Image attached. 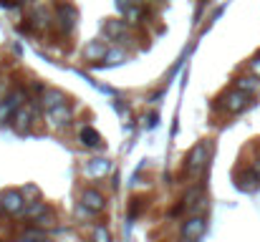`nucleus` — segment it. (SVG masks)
<instances>
[{
    "mask_svg": "<svg viewBox=\"0 0 260 242\" xmlns=\"http://www.w3.org/2000/svg\"><path fill=\"white\" fill-rule=\"evenodd\" d=\"M124 18H126V23H129V28H139L144 20H147V8L144 5H132L126 13H124Z\"/></svg>",
    "mask_w": 260,
    "mask_h": 242,
    "instance_id": "obj_17",
    "label": "nucleus"
},
{
    "mask_svg": "<svg viewBox=\"0 0 260 242\" xmlns=\"http://www.w3.org/2000/svg\"><path fill=\"white\" fill-rule=\"evenodd\" d=\"M23 194H25L28 202H30V199H41V189H38L36 184H25V187H23Z\"/></svg>",
    "mask_w": 260,
    "mask_h": 242,
    "instance_id": "obj_25",
    "label": "nucleus"
},
{
    "mask_svg": "<svg viewBox=\"0 0 260 242\" xmlns=\"http://www.w3.org/2000/svg\"><path fill=\"white\" fill-rule=\"evenodd\" d=\"M106 174H111V159H106V157H93L84 164L86 179H104Z\"/></svg>",
    "mask_w": 260,
    "mask_h": 242,
    "instance_id": "obj_11",
    "label": "nucleus"
},
{
    "mask_svg": "<svg viewBox=\"0 0 260 242\" xmlns=\"http://www.w3.org/2000/svg\"><path fill=\"white\" fill-rule=\"evenodd\" d=\"M104 61H106V66H121V63L129 61V51H124V48H109L106 56H104Z\"/></svg>",
    "mask_w": 260,
    "mask_h": 242,
    "instance_id": "obj_18",
    "label": "nucleus"
},
{
    "mask_svg": "<svg viewBox=\"0 0 260 242\" xmlns=\"http://www.w3.org/2000/svg\"><path fill=\"white\" fill-rule=\"evenodd\" d=\"M132 5H134V0H116V10H119L121 15H124V13H126Z\"/></svg>",
    "mask_w": 260,
    "mask_h": 242,
    "instance_id": "obj_27",
    "label": "nucleus"
},
{
    "mask_svg": "<svg viewBox=\"0 0 260 242\" xmlns=\"http://www.w3.org/2000/svg\"><path fill=\"white\" fill-rule=\"evenodd\" d=\"M101 30H104L106 41H116L119 43L129 33V23H126V18H106L101 23Z\"/></svg>",
    "mask_w": 260,
    "mask_h": 242,
    "instance_id": "obj_9",
    "label": "nucleus"
},
{
    "mask_svg": "<svg viewBox=\"0 0 260 242\" xmlns=\"http://www.w3.org/2000/svg\"><path fill=\"white\" fill-rule=\"evenodd\" d=\"M25 3H28V0H15V5H25Z\"/></svg>",
    "mask_w": 260,
    "mask_h": 242,
    "instance_id": "obj_30",
    "label": "nucleus"
},
{
    "mask_svg": "<svg viewBox=\"0 0 260 242\" xmlns=\"http://www.w3.org/2000/svg\"><path fill=\"white\" fill-rule=\"evenodd\" d=\"M207 232V217L202 215H189L182 220V227H179V237L182 240H202Z\"/></svg>",
    "mask_w": 260,
    "mask_h": 242,
    "instance_id": "obj_6",
    "label": "nucleus"
},
{
    "mask_svg": "<svg viewBox=\"0 0 260 242\" xmlns=\"http://www.w3.org/2000/svg\"><path fill=\"white\" fill-rule=\"evenodd\" d=\"M210 152H212V144H210V142L194 144L192 152L184 157L182 174L189 177V179H194V177H200V174H207V169H210Z\"/></svg>",
    "mask_w": 260,
    "mask_h": 242,
    "instance_id": "obj_1",
    "label": "nucleus"
},
{
    "mask_svg": "<svg viewBox=\"0 0 260 242\" xmlns=\"http://www.w3.org/2000/svg\"><path fill=\"white\" fill-rule=\"evenodd\" d=\"M114 109L119 111V116H121V119H129V103H124L119 96H114Z\"/></svg>",
    "mask_w": 260,
    "mask_h": 242,
    "instance_id": "obj_24",
    "label": "nucleus"
},
{
    "mask_svg": "<svg viewBox=\"0 0 260 242\" xmlns=\"http://www.w3.org/2000/svg\"><path fill=\"white\" fill-rule=\"evenodd\" d=\"M165 91H167V88H159V91H157V93H154V96L149 98V103H159V98L165 96Z\"/></svg>",
    "mask_w": 260,
    "mask_h": 242,
    "instance_id": "obj_29",
    "label": "nucleus"
},
{
    "mask_svg": "<svg viewBox=\"0 0 260 242\" xmlns=\"http://www.w3.org/2000/svg\"><path fill=\"white\" fill-rule=\"evenodd\" d=\"M210 3H212V0H210Z\"/></svg>",
    "mask_w": 260,
    "mask_h": 242,
    "instance_id": "obj_32",
    "label": "nucleus"
},
{
    "mask_svg": "<svg viewBox=\"0 0 260 242\" xmlns=\"http://www.w3.org/2000/svg\"><path fill=\"white\" fill-rule=\"evenodd\" d=\"M38 106H41V98H28V101L13 114L10 126H13L15 134H20V136H23V134H30V129H33V124H36Z\"/></svg>",
    "mask_w": 260,
    "mask_h": 242,
    "instance_id": "obj_2",
    "label": "nucleus"
},
{
    "mask_svg": "<svg viewBox=\"0 0 260 242\" xmlns=\"http://www.w3.org/2000/svg\"><path fill=\"white\" fill-rule=\"evenodd\" d=\"M81 202L86 204L88 210H93L96 215H101V212L109 207L106 194H104L101 189H96V187H84V189H81Z\"/></svg>",
    "mask_w": 260,
    "mask_h": 242,
    "instance_id": "obj_10",
    "label": "nucleus"
},
{
    "mask_svg": "<svg viewBox=\"0 0 260 242\" xmlns=\"http://www.w3.org/2000/svg\"><path fill=\"white\" fill-rule=\"evenodd\" d=\"M233 88H240V91H248V93H258L260 91V76L258 74H245V76H235L233 79Z\"/></svg>",
    "mask_w": 260,
    "mask_h": 242,
    "instance_id": "obj_14",
    "label": "nucleus"
},
{
    "mask_svg": "<svg viewBox=\"0 0 260 242\" xmlns=\"http://www.w3.org/2000/svg\"><path fill=\"white\" fill-rule=\"evenodd\" d=\"M48 232L43 227H36V230H23L20 232V240H46Z\"/></svg>",
    "mask_w": 260,
    "mask_h": 242,
    "instance_id": "obj_21",
    "label": "nucleus"
},
{
    "mask_svg": "<svg viewBox=\"0 0 260 242\" xmlns=\"http://www.w3.org/2000/svg\"><path fill=\"white\" fill-rule=\"evenodd\" d=\"M93 215H96V212H93V210H88L84 202H79V204H76V220H91Z\"/></svg>",
    "mask_w": 260,
    "mask_h": 242,
    "instance_id": "obj_23",
    "label": "nucleus"
},
{
    "mask_svg": "<svg viewBox=\"0 0 260 242\" xmlns=\"http://www.w3.org/2000/svg\"><path fill=\"white\" fill-rule=\"evenodd\" d=\"M142 121H144V129H157V124H159V114H157V111H152V114H149V116H144Z\"/></svg>",
    "mask_w": 260,
    "mask_h": 242,
    "instance_id": "obj_26",
    "label": "nucleus"
},
{
    "mask_svg": "<svg viewBox=\"0 0 260 242\" xmlns=\"http://www.w3.org/2000/svg\"><path fill=\"white\" fill-rule=\"evenodd\" d=\"M79 23V8L71 0H61L56 5V30L61 36H71Z\"/></svg>",
    "mask_w": 260,
    "mask_h": 242,
    "instance_id": "obj_4",
    "label": "nucleus"
},
{
    "mask_svg": "<svg viewBox=\"0 0 260 242\" xmlns=\"http://www.w3.org/2000/svg\"><path fill=\"white\" fill-rule=\"evenodd\" d=\"M3 215H5V210H3V202H0V217H3Z\"/></svg>",
    "mask_w": 260,
    "mask_h": 242,
    "instance_id": "obj_31",
    "label": "nucleus"
},
{
    "mask_svg": "<svg viewBox=\"0 0 260 242\" xmlns=\"http://www.w3.org/2000/svg\"><path fill=\"white\" fill-rule=\"evenodd\" d=\"M91 237H93L96 242H111V232H109L104 225H99V227L91 232Z\"/></svg>",
    "mask_w": 260,
    "mask_h": 242,
    "instance_id": "obj_22",
    "label": "nucleus"
},
{
    "mask_svg": "<svg viewBox=\"0 0 260 242\" xmlns=\"http://www.w3.org/2000/svg\"><path fill=\"white\" fill-rule=\"evenodd\" d=\"M30 225H33V227H43V230H46V227H51V225H56V215H53V210L48 207V210H46L38 220H33Z\"/></svg>",
    "mask_w": 260,
    "mask_h": 242,
    "instance_id": "obj_19",
    "label": "nucleus"
},
{
    "mask_svg": "<svg viewBox=\"0 0 260 242\" xmlns=\"http://www.w3.org/2000/svg\"><path fill=\"white\" fill-rule=\"evenodd\" d=\"M106 51H109V46H106V41H88L86 46H84V51H81V58L84 61H99V58H104L106 56Z\"/></svg>",
    "mask_w": 260,
    "mask_h": 242,
    "instance_id": "obj_13",
    "label": "nucleus"
},
{
    "mask_svg": "<svg viewBox=\"0 0 260 242\" xmlns=\"http://www.w3.org/2000/svg\"><path fill=\"white\" fill-rule=\"evenodd\" d=\"M248 66H250V71H253V74H258V76H260V56H253Z\"/></svg>",
    "mask_w": 260,
    "mask_h": 242,
    "instance_id": "obj_28",
    "label": "nucleus"
},
{
    "mask_svg": "<svg viewBox=\"0 0 260 242\" xmlns=\"http://www.w3.org/2000/svg\"><path fill=\"white\" fill-rule=\"evenodd\" d=\"M69 101V96L61 91V88H46L43 91V96H41V106L43 109H53V106H61V103H66Z\"/></svg>",
    "mask_w": 260,
    "mask_h": 242,
    "instance_id": "obj_15",
    "label": "nucleus"
},
{
    "mask_svg": "<svg viewBox=\"0 0 260 242\" xmlns=\"http://www.w3.org/2000/svg\"><path fill=\"white\" fill-rule=\"evenodd\" d=\"M144 204H147V202H144V197H134V199L129 202V210H126V220H134V217H137V215H139V212L144 210Z\"/></svg>",
    "mask_w": 260,
    "mask_h": 242,
    "instance_id": "obj_20",
    "label": "nucleus"
},
{
    "mask_svg": "<svg viewBox=\"0 0 260 242\" xmlns=\"http://www.w3.org/2000/svg\"><path fill=\"white\" fill-rule=\"evenodd\" d=\"M74 121V109L71 103H61V106H53V109H46L43 114V124L51 129V131H66Z\"/></svg>",
    "mask_w": 260,
    "mask_h": 242,
    "instance_id": "obj_5",
    "label": "nucleus"
},
{
    "mask_svg": "<svg viewBox=\"0 0 260 242\" xmlns=\"http://www.w3.org/2000/svg\"><path fill=\"white\" fill-rule=\"evenodd\" d=\"M46 210H48V204H46L43 199H30V202L23 207V212H20L18 217H20V220H28V222H33V220H38V217H41Z\"/></svg>",
    "mask_w": 260,
    "mask_h": 242,
    "instance_id": "obj_16",
    "label": "nucleus"
},
{
    "mask_svg": "<svg viewBox=\"0 0 260 242\" xmlns=\"http://www.w3.org/2000/svg\"><path fill=\"white\" fill-rule=\"evenodd\" d=\"M233 179H235V187H238L240 192H255L260 187V174L253 169V164H250V166H240Z\"/></svg>",
    "mask_w": 260,
    "mask_h": 242,
    "instance_id": "obj_8",
    "label": "nucleus"
},
{
    "mask_svg": "<svg viewBox=\"0 0 260 242\" xmlns=\"http://www.w3.org/2000/svg\"><path fill=\"white\" fill-rule=\"evenodd\" d=\"M250 98H253V93L240 91V88H230L215 101V109H220L225 114H240L243 109L250 106Z\"/></svg>",
    "mask_w": 260,
    "mask_h": 242,
    "instance_id": "obj_3",
    "label": "nucleus"
},
{
    "mask_svg": "<svg viewBox=\"0 0 260 242\" xmlns=\"http://www.w3.org/2000/svg\"><path fill=\"white\" fill-rule=\"evenodd\" d=\"M0 202H3L5 215H10V217H18L23 212V207L28 204L23 189H5V192H0Z\"/></svg>",
    "mask_w": 260,
    "mask_h": 242,
    "instance_id": "obj_7",
    "label": "nucleus"
},
{
    "mask_svg": "<svg viewBox=\"0 0 260 242\" xmlns=\"http://www.w3.org/2000/svg\"><path fill=\"white\" fill-rule=\"evenodd\" d=\"M79 142H81V147H86V149H91V152H99V149L104 147L101 134H99L93 126H88V124L81 126V131H79Z\"/></svg>",
    "mask_w": 260,
    "mask_h": 242,
    "instance_id": "obj_12",
    "label": "nucleus"
}]
</instances>
